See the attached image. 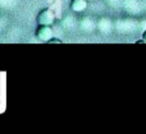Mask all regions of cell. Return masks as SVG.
Returning a JSON list of instances; mask_svg holds the SVG:
<instances>
[{"mask_svg": "<svg viewBox=\"0 0 146 134\" xmlns=\"http://www.w3.org/2000/svg\"><path fill=\"white\" fill-rule=\"evenodd\" d=\"M96 27H98L99 32L104 33V35H108V33L111 32L113 24H111V20L109 19V18H101V19H99Z\"/></svg>", "mask_w": 146, "mask_h": 134, "instance_id": "cell-3", "label": "cell"}, {"mask_svg": "<svg viewBox=\"0 0 146 134\" xmlns=\"http://www.w3.org/2000/svg\"><path fill=\"white\" fill-rule=\"evenodd\" d=\"M142 40H144L145 43H146V30L144 31V33H142Z\"/></svg>", "mask_w": 146, "mask_h": 134, "instance_id": "cell-6", "label": "cell"}, {"mask_svg": "<svg viewBox=\"0 0 146 134\" xmlns=\"http://www.w3.org/2000/svg\"><path fill=\"white\" fill-rule=\"evenodd\" d=\"M88 1H92V0H88Z\"/></svg>", "mask_w": 146, "mask_h": 134, "instance_id": "cell-7", "label": "cell"}, {"mask_svg": "<svg viewBox=\"0 0 146 134\" xmlns=\"http://www.w3.org/2000/svg\"><path fill=\"white\" fill-rule=\"evenodd\" d=\"M63 41L60 40V38H55V37H51L50 40H49V43H62Z\"/></svg>", "mask_w": 146, "mask_h": 134, "instance_id": "cell-5", "label": "cell"}, {"mask_svg": "<svg viewBox=\"0 0 146 134\" xmlns=\"http://www.w3.org/2000/svg\"><path fill=\"white\" fill-rule=\"evenodd\" d=\"M35 36L40 42H49L51 37H53V30L51 26H45V24H38L35 31Z\"/></svg>", "mask_w": 146, "mask_h": 134, "instance_id": "cell-2", "label": "cell"}, {"mask_svg": "<svg viewBox=\"0 0 146 134\" xmlns=\"http://www.w3.org/2000/svg\"><path fill=\"white\" fill-rule=\"evenodd\" d=\"M37 24H45V26H51L55 22V14H54L53 9L50 8H44L40 10V13L36 17Z\"/></svg>", "mask_w": 146, "mask_h": 134, "instance_id": "cell-1", "label": "cell"}, {"mask_svg": "<svg viewBox=\"0 0 146 134\" xmlns=\"http://www.w3.org/2000/svg\"><path fill=\"white\" fill-rule=\"evenodd\" d=\"M88 7V0H72L71 9L74 13H83Z\"/></svg>", "mask_w": 146, "mask_h": 134, "instance_id": "cell-4", "label": "cell"}]
</instances>
